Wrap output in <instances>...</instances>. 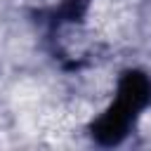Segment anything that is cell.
<instances>
[{
  "mask_svg": "<svg viewBox=\"0 0 151 151\" xmlns=\"http://www.w3.org/2000/svg\"><path fill=\"white\" fill-rule=\"evenodd\" d=\"M149 101H151V80L144 73H127L118 85L113 104L94 123L92 134L101 144H118Z\"/></svg>",
  "mask_w": 151,
  "mask_h": 151,
  "instance_id": "6da1fadb",
  "label": "cell"
}]
</instances>
